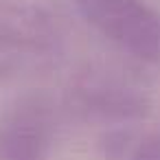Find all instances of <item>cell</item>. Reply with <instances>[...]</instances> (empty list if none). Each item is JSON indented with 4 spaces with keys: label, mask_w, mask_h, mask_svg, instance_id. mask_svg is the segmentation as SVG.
Segmentation results:
<instances>
[{
    "label": "cell",
    "mask_w": 160,
    "mask_h": 160,
    "mask_svg": "<svg viewBox=\"0 0 160 160\" xmlns=\"http://www.w3.org/2000/svg\"><path fill=\"white\" fill-rule=\"evenodd\" d=\"M48 136L40 121L13 116L0 125V160H46Z\"/></svg>",
    "instance_id": "2"
},
{
    "label": "cell",
    "mask_w": 160,
    "mask_h": 160,
    "mask_svg": "<svg viewBox=\"0 0 160 160\" xmlns=\"http://www.w3.org/2000/svg\"><path fill=\"white\" fill-rule=\"evenodd\" d=\"M129 160H160V132L147 134L129 153Z\"/></svg>",
    "instance_id": "3"
},
{
    "label": "cell",
    "mask_w": 160,
    "mask_h": 160,
    "mask_svg": "<svg viewBox=\"0 0 160 160\" xmlns=\"http://www.w3.org/2000/svg\"><path fill=\"white\" fill-rule=\"evenodd\" d=\"M75 7L121 51L145 62L160 59V13L145 0H75Z\"/></svg>",
    "instance_id": "1"
}]
</instances>
